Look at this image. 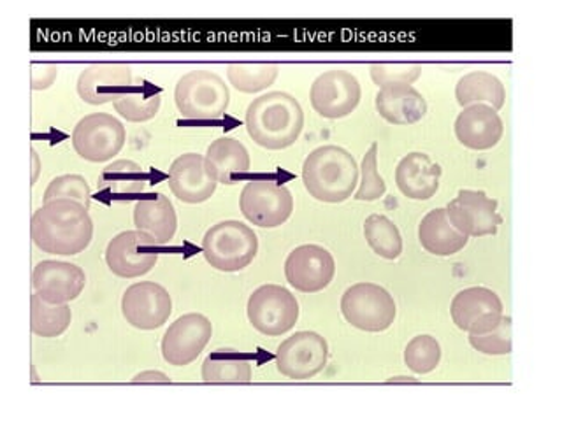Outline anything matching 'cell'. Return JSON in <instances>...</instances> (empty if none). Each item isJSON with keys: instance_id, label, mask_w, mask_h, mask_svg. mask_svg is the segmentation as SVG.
Returning <instances> with one entry per match:
<instances>
[{"instance_id": "6da1fadb", "label": "cell", "mask_w": 562, "mask_h": 421, "mask_svg": "<svg viewBox=\"0 0 562 421\" xmlns=\"http://www.w3.org/2000/svg\"><path fill=\"white\" fill-rule=\"evenodd\" d=\"M31 236L44 253L72 257L92 242L93 221L78 202L53 201L32 215Z\"/></svg>"}, {"instance_id": "7a4b0ae2", "label": "cell", "mask_w": 562, "mask_h": 421, "mask_svg": "<svg viewBox=\"0 0 562 421\" xmlns=\"http://www.w3.org/2000/svg\"><path fill=\"white\" fill-rule=\"evenodd\" d=\"M245 123L255 145L280 151L295 145L303 134L304 111L294 95L269 92L250 102Z\"/></svg>"}, {"instance_id": "3957f363", "label": "cell", "mask_w": 562, "mask_h": 421, "mask_svg": "<svg viewBox=\"0 0 562 421\" xmlns=\"http://www.w3.org/2000/svg\"><path fill=\"white\" fill-rule=\"evenodd\" d=\"M359 166L341 146H321L303 163V183L310 197L325 204L348 201L359 186Z\"/></svg>"}, {"instance_id": "277c9868", "label": "cell", "mask_w": 562, "mask_h": 421, "mask_svg": "<svg viewBox=\"0 0 562 421\" xmlns=\"http://www.w3.org/2000/svg\"><path fill=\"white\" fill-rule=\"evenodd\" d=\"M175 102L183 118L213 122L227 114L231 92L213 70H190L176 84Z\"/></svg>"}, {"instance_id": "5b68a950", "label": "cell", "mask_w": 562, "mask_h": 421, "mask_svg": "<svg viewBox=\"0 0 562 421\" xmlns=\"http://www.w3.org/2000/svg\"><path fill=\"white\" fill-rule=\"evenodd\" d=\"M257 251L259 239L254 228L237 219L220 221L202 237V254L216 271H243L254 262Z\"/></svg>"}, {"instance_id": "8992f818", "label": "cell", "mask_w": 562, "mask_h": 421, "mask_svg": "<svg viewBox=\"0 0 562 421\" xmlns=\"http://www.w3.org/2000/svg\"><path fill=\"white\" fill-rule=\"evenodd\" d=\"M341 312L351 327L362 332H383L394 323L397 307L383 286L357 283L342 294Z\"/></svg>"}, {"instance_id": "52a82bcc", "label": "cell", "mask_w": 562, "mask_h": 421, "mask_svg": "<svg viewBox=\"0 0 562 421\" xmlns=\"http://www.w3.org/2000/svg\"><path fill=\"white\" fill-rule=\"evenodd\" d=\"M246 315L257 332L278 338L290 332L297 323V298L285 286L263 285L248 298Z\"/></svg>"}, {"instance_id": "ba28073f", "label": "cell", "mask_w": 562, "mask_h": 421, "mask_svg": "<svg viewBox=\"0 0 562 421\" xmlns=\"http://www.w3.org/2000/svg\"><path fill=\"white\" fill-rule=\"evenodd\" d=\"M127 130L113 114L92 113L79 120L72 130V148L87 162H108L122 151Z\"/></svg>"}, {"instance_id": "9c48e42d", "label": "cell", "mask_w": 562, "mask_h": 421, "mask_svg": "<svg viewBox=\"0 0 562 421\" xmlns=\"http://www.w3.org/2000/svg\"><path fill=\"white\" fill-rule=\"evenodd\" d=\"M239 209L250 224L277 228L285 224L294 210V197L286 186L272 180H251L245 184Z\"/></svg>"}, {"instance_id": "30bf717a", "label": "cell", "mask_w": 562, "mask_h": 421, "mask_svg": "<svg viewBox=\"0 0 562 421\" xmlns=\"http://www.w3.org/2000/svg\"><path fill=\"white\" fill-rule=\"evenodd\" d=\"M329 360V344L312 330L295 332L278 346L274 362L281 376L306 382L324 371Z\"/></svg>"}, {"instance_id": "8fae6325", "label": "cell", "mask_w": 562, "mask_h": 421, "mask_svg": "<svg viewBox=\"0 0 562 421\" xmlns=\"http://www.w3.org/2000/svg\"><path fill=\"white\" fill-rule=\"evenodd\" d=\"M362 96L359 79L348 70H325L313 81L310 90L315 113L322 118L341 120L350 116Z\"/></svg>"}, {"instance_id": "7c38bea8", "label": "cell", "mask_w": 562, "mask_h": 421, "mask_svg": "<svg viewBox=\"0 0 562 421\" xmlns=\"http://www.w3.org/2000/svg\"><path fill=\"white\" fill-rule=\"evenodd\" d=\"M157 242L140 230H125L105 248V263L114 276L123 280L145 276L157 265Z\"/></svg>"}, {"instance_id": "4fadbf2b", "label": "cell", "mask_w": 562, "mask_h": 421, "mask_svg": "<svg viewBox=\"0 0 562 421\" xmlns=\"http://www.w3.org/2000/svg\"><path fill=\"white\" fill-rule=\"evenodd\" d=\"M213 335L210 318L199 312L183 315L169 325L162 338L164 360L175 367H184L199 359Z\"/></svg>"}, {"instance_id": "5bb4252c", "label": "cell", "mask_w": 562, "mask_h": 421, "mask_svg": "<svg viewBox=\"0 0 562 421\" xmlns=\"http://www.w3.org/2000/svg\"><path fill=\"white\" fill-rule=\"evenodd\" d=\"M171 312V295L154 281L134 283L123 294L122 315L134 329H160L169 321Z\"/></svg>"}, {"instance_id": "9a60e30c", "label": "cell", "mask_w": 562, "mask_h": 421, "mask_svg": "<svg viewBox=\"0 0 562 421\" xmlns=\"http://www.w3.org/2000/svg\"><path fill=\"white\" fill-rule=\"evenodd\" d=\"M336 262L324 246L303 244L290 251L285 260V277L290 286L303 294H316L333 283Z\"/></svg>"}, {"instance_id": "2e32d148", "label": "cell", "mask_w": 562, "mask_h": 421, "mask_svg": "<svg viewBox=\"0 0 562 421\" xmlns=\"http://www.w3.org/2000/svg\"><path fill=\"white\" fill-rule=\"evenodd\" d=\"M445 210L453 227L468 237L494 236L501 225L497 202L476 190H459Z\"/></svg>"}, {"instance_id": "e0dca14e", "label": "cell", "mask_w": 562, "mask_h": 421, "mask_svg": "<svg viewBox=\"0 0 562 421\" xmlns=\"http://www.w3.org/2000/svg\"><path fill=\"white\" fill-rule=\"evenodd\" d=\"M503 311L499 295L485 286L461 289L450 306L457 329L468 333H485L494 329L503 318Z\"/></svg>"}, {"instance_id": "ac0fdd59", "label": "cell", "mask_w": 562, "mask_h": 421, "mask_svg": "<svg viewBox=\"0 0 562 421\" xmlns=\"http://www.w3.org/2000/svg\"><path fill=\"white\" fill-rule=\"evenodd\" d=\"M87 274L76 263L43 260L32 272L35 294L49 304H69L81 295Z\"/></svg>"}, {"instance_id": "d6986e66", "label": "cell", "mask_w": 562, "mask_h": 421, "mask_svg": "<svg viewBox=\"0 0 562 421\" xmlns=\"http://www.w3.org/2000/svg\"><path fill=\"white\" fill-rule=\"evenodd\" d=\"M218 181L199 153H184L169 167V189L184 204H202L216 192Z\"/></svg>"}, {"instance_id": "ffe728a7", "label": "cell", "mask_w": 562, "mask_h": 421, "mask_svg": "<svg viewBox=\"0 0 562 421\" xmlns=\"http://www.w3.org/2000/svg\"><path fill=\"white\" fill-rule=\"evenodd\" d=\"M132 84V70L125 64H93L81 70L76 90L81 101L90 105L114 102Z\"/></svg>"}, {"instance_id": "44dd1931", "label": "cell", "mask_w": 562, "mask_h": 421, "mask_svg": "<svg viewBox=\"0 0 562 421\" xmlns=\"http://www.w3.org/2000/svg\"><path fill=\"white\" fill-rule=\"evenodd\" d=\"M453 130L457 140L464 148L485 151L499 145L501 137L505 134V125L499 113L492 110L491 105L474 104L462 107Z\"/></svg>"}, {"instance_id": "7402d4cb", "label": "cell", "mask_w": 562, "mask_h": 421, "mask_svg": "<svg viewBox=\"0 0 562 421\" xmlns=\"http://www.w3.org/2000/svg\"><path fill=\"white\" fill-rule=\"evenodd\" d=\"M441 174V166L432 162L429 155L413 151L397 163L395 184L404 197L429 201L438 193Z\"/></svg>"}, {"instance_id": "603a6c76", "label": "cell", "mask_w": 562, "mask_h": 421, "mask_svg": "<svg viewBox=\"0 0 562 421\" xmlns=\"http://www.w3.org/2000/svg\"><path fill=\"white\" fill-rule=\"evenodd\" d=\"M380 116L392 125H413L426 118L427 101L412 84L380 88L374 99Z\"/></svg>"}, {"instance_id": "cb8c5ba5", "label": "cell", "mask_w": 562, "mask_h": 421, "mask_svg": "<svg viewBox=\"0 0 562 421\" xmlns=\"http://www.w3.org/2000/svg\"><path fill=\"white\" fill-rule=\"evenodd\" d=\"M134 225L136 230L148 234L158 246L169 244L178 230V216L172 202L164 193L143 198L134 207Z\"/></svg>"}, {"instance_id": "d4e9b609", "label": "cell", "mask_w": 562, "mask_h": 421, "mask_svg": "<svg viewBox=\"0 0 562 421\" xmlns=\"http://www.w3.org/2000/svg\"><path fill=\"white\" fill-rule=\"evenodd\" d=\"M204 158L210 171L222 184H236L250 172V153L236 137L225 136L213 140Z\"/></svg>"}, {"instance_id": "484cf974", "label": "cell", "mask_w": 562, "mask_h": 421, "mask_svg": "<svg viewBox=\"0 0 562 421\" xmlns=\"http://www.w3.org/2000/svg\"><path fill=\"white\" fill-rule=\"evenodd\" d=\"M418 241L427 253L436 257H452L464 250L470 237L459 232L448 219L443 207L432 209L422 218L418 225Z\"/></svg>"}, {"instance_id": "4316f807", "label": "cell", "mask_w": 562, "mask_h": 421, "mask_svg": "<svg viewBox=\"0 0 562 421\" xmlns=\"http://www.w3.org/2000/svg\"><path fill=\"white\" fill-rule=\"evenodd\" d=\"M457 104L461 107L468 105L485 104L492 110L499 111L506 102L505 84L497 76L485 70H473L462 76L456 87Z\"/></svg>"}, {"instance_id": "83f0119b", "label": "cell", "mask_w": 562, "mask_h": 421, "mask_svg": "<svg viewBox=\"0 0 562 421\" xmlns=\"http://www.w3.org/2000/svg\"><path fill=\"white\" fill-rule=\"evenodd\" d=\"M201 376L204 383H250L254 367L239 351L216 350L204 360Z\"/></svg>"}, {"instance_id": "f1b7e54d", "label": "cell", "mask_w": 562, "mask_h": 421, "mask_svg": "<svg viewBox=\"0 0 562 421\" xmlns=\"http://www.w3.org/2000/svg\"><path fill=\"white\" fill-rule=\"evenodd\" d=\"M72 311L67 304H49L40 295L31 297V329L44 339L60 338L69 329Z\"/></svg>"}, {"instance_id": "f546056e", "label": "cell", "mask_w": 562, "mask_h": 421, "mask_svg": "<svg viewBox=\"0 0 562 421\" xmlns=\"http://www.w3.org/2000/svg\"><path fill=\"white\" fill-rule=\"evenodd\" d=\"M148 175L139 163L132 160H116L105 167L99 175V189L114 195H134L146 189Z\"/></svg>"}, {"instance_id": "4dcf8cb0", "label": "cell", "mask_w": 562, "mask_h": 421, "mask_svg": "<svg viewBox=\"0 0 562 421\" xmlns=\"http://www.w3.org/2000/svg\"><path fill=\"white\" fill-rule=\"evenodd\" d=\"M162 104V95L151 87L128 88L127 92L113 102L114 110L131 123L154 120Z\"/></svg>"}, {"instance_id": "1f68e13d", "label": "cell", "mask_w": 562, "mask_h": 421, "mask_svg": "<svg viewBox=\"0 0 562 421\" xmlns=\"http://www.w3.org/2000/svg\"><path fill=\"white\" fill-rule=\"evenodd\" d=\"M364 237L369 248L385 260H397L403 253L400 228L383 215H371L364 221Z\"/></svg>"}, {"instance_id": "d6a6232c", "label": "cell", "mask_w": 562, "mask_h": 421, "mask_svg": "<svg viewBox=\"0 0 562 421\" xmlns=\"http://www.w3.org/2000/svg\"><path fill=\"white\" fill-rule=\"evenodd\" d=\"M280 75L277 64H231L228 83L241 93H259L274 84Z\"/></svg>"}, {"instance_id": "836d02e7", "label": "cell", "mask_w": 562, "mask_h": 421, "mask_svg": "<svg viewBox=\"0 0 562 421\" xmlns=\"http://www.w3.org/2000/svg\"><path fill=\"white\" fill-rule=\"evenodd\" d=\"M441 362V346L432 335H417L404 348V364L415 374H429Z\"/></svg>"}, {"instance_id": "e575fe53", "label": "cell", "mask_w": 562, "mask_h": 421, "mask_svg": "<svg viewBox=\"0 0 562 421\" xmlns=\"http://www.w3.org/2000/svg\"><path fill=\"white\" fill-rule=\"evenodd\" d=\"M359 186H357L353 198L360 202H374L385 195L386 184L380 172H378V145L373 143L366 151L362 163L359 167Z\"/></svg>"}, {"instance_id": "d590c367", "label": "cell", "mask_w": 562, "mask_h": 421, "mask_svg": "<svg viewBox=\"0 0 562 421\" xmlns=\"http://www.w3.org/2000/svg\"><path fill=\"white\" fill-rule=\"evenodd\" d=\"M53 201H75L88 209L90 204H92V190H90V184H88L83 175H58V178L52 180L48 189L44 192V204Z\"/></svg>"}, {"instance_id": "8d00e7d4", "label": "cell", "mask_w": 562, "mask_h": 421, "mask_svg": "<svg viewBox=\"0 0 562 421\" xmlns=\"http://www.w3.org/2000/svg\"><path fill=\"white\" fill-rule=\"evenodd\" d=\"M470 344L483 355H509L514 348L512 339V318L503 316L494 329L485 333H470Z\"/></svg>"}, {"instance_id": "74e56055", "label": "cell", "mask_w": 562, "mask_h": 421, "mask_svg": "<svg viewBox=\"0 0 562 421\" xmlns=\"http://www.w3.org/2000/svg\"><path fill=\"white\" fill-rule=\"evenodd\" d=\"M369 75L378 88L394 87V84H413L422 76L418 64H373Z\"/></svg>"}, {"instance_id": "f35d334b", "label": "cell", "mask_w": 562, "mask_h": 421, "mask_svg": "<svg viewBox=\"0 0 562 421\" xmlns=\"http://www.w3.org/2000/svg\"><path fill=\"white\" fill-rule=\"evenodd\" d=\"M58 67L55 64H34L32 66V81L31 87L35 92L40 90H48L53 83L57 81Z\"/></svg>"}, {"instance_id": "ab89813d", "label": "cell", "mask_w": 562, "mask_h": 421, "mask_svg": "<svg viewBox=\"0 0 562 421\" xmlns=\"http://www.w3.org/2000/svg\"><path fill=\"white\" fill-rule=\"evenodd\" d=\"M132 383H171V377L160 371H145L132 377Z\"/></svg>"}, {"instance_id": "60d3db41", "label": "cell", "mask_w": 562, "mask_h": 421, "mask_svg": "<svg viewBox=\"0 0 562 421\" xmlns=\"http://www.w3.org/2000/svg\"><path fill=\"white\" fill-rule=\"evenodd\" d=\"M31 160H32V178L31 184L37 183L40 180L41 169H43V163H41L40 155L35 151L34 148H31Z\"/></svg>"}, {"instance_id": "b9f144b4", "label": "cell", "mask_w": 562, "mask_h": 421, "mask_svg": "<svg viewBox=\"0 0 562 421\" xmlns=\"http://www.w3.org/2000/svg\"><path fill=\"white\" fill-rule=\"evenodd\" d=\"M389 383H417V379L415 377H391L389 379Z\"/></svg>"}]
</instances>
